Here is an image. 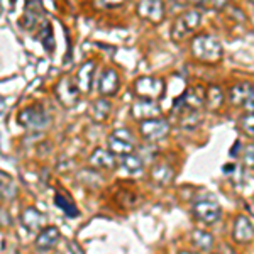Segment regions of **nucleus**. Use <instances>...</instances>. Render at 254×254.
Instances as JSON below:
<instances>
[{
    "mask_svg": "<svg viewBox=\"0 0 254 254\" xmlns=\"http://www.w3.org/2000/svg\"><path fill=\"white\" fill-rule=\"evenodd\" d=\"M222 44L220 41L212 34H200L195 36L191 41V55L195 60L202 61L207 64L219 63L222 60Z\"/></svg>",
    "mask_w": 254,
    "mask_h": 254,
    "instance_id": "obj_1",
    "label": "nucleus"
},
{
    "mask_svg": "<svg viewBox=\"0 0 254 254\" xmlns=\"http://www.w3.org/2000/svg\"><path fill=\"white\" fill-rule=\"evenodd\" d=\"M202 24V14L198 10H185L171 26V39L175 43H182L188 36H191Z\"/></svg>",
    "mask_w": 254,
    "mask_h": 254,
    "instance_id": "obj_2",
    "label": "nucleus"
},
{
    "mask_svg": "<svg viewBox=\"0 0 254 254\" xmlns=\"http://www.w3.org/2000/svg\"><path fill=\"white\" fill-rule=\"evenodd\" d=\"M134 93L141 98H149V100H159L165 97L166 85L163 78H156V76H141L134 83Z\"/></svg>",
    "mask_w": 254,
    "mask_h": 254,
    "instance_id": "obj_3",
    "label": "nucleus"
},
{
    "mask_svg": "<svg viewBox=\"0 0 254 254\" xmlns=\"http://www.w3.org/2000/svg\"><path fill=\"white\" fill-rule=\"evenodd\" d=\"M17 122L29 130H43L49 126L51 119H49L48 112L41 105H31V107L20 110V114L17 116Z\"/></svg>",
    "mask_w": 254,
    "mask_h": 254,
    "instance_id": "obj_4",
    "label": "nucleus"
},
{
    "mask_svg": "<svg viewBox=\"0 0 254 254\" xmlns=\"http://www.w3.org/2000/svg\"><path fill=\"white\" fill-rule=\"evenodd\" d=\"M139 130H141V136L147 142H158L170 134V122L161 117L151 119V121H142Z\"/></svg>",
    "mask_w": 254,
    "mask_h": 254,
    "instance_id": "obj_5",
    "label": "nucleus"
},
{
    "mask_svg": "<svg viewBox=\"0 0 254 254\" xmlns=\"http://www.w3.org/2000/svg\"><path fill=\"white\" fill-rule=\"evenodd\" d=\"M56 98L60 100L61 105L64 107H75L78 104V98H80V88L76 85V81L69 76H64V78L60 80V83L56 85L55 88Z\"/></svg>",
    "mask_w": 254,
    "mask_h": 254,
    "instance_id": "obj_6",
    "label": "nucleus"
},
{
    "mask_svg": "<svg viewBox=\"0 0 254 254\" xmlns=\"http://www.w3.org/2000/svg\"><path fill=\"white\" fill-rule=\"evenodd\" d=\"M161 114V107L156 100H149V98H141L136 100L130 107V116L136 121H151V119H158Z\"/></svg>",
    "mask_w": 254,
    "mask_h": 254,
    "instance_id": "obj_7",
    "label": "nucleus"
},
{
    "mask_svg": "<svg viewBox=\"0 0 254 254\" xmlns=\"http://www.w3.org/2000/svg\"><path fill=\"white\" fill-rule=\"evenodd\" d=\"M193 212L196 219L202 220L203 224H215L220 219V207L212 198H202L195 202Z\"/></svg>",
    "mask_w": 254,
    "mask_h": 254,
    "instance_id": "obj_8",
    "label": "nucleus"
},
{
    "mask_svg": "<svg viewBox=\"0 0 254 254\" xmlns=\"http://www.w3.org/2000/svg\"><path fill=\"white\" fill-rule=\"evenodd\" d=\"M137 14L141 19L159 24L165 19V3L161 0H141L137 3Z\"/></svg>",
    "mask_w": 254,
    "mask_h": 254,
    "instance_id": "obj_9",
    "label": "nucleus"
},
{
    "mask_svg": "<svg viewBox=\"0 0 254 254\" xmlns=\"http://www.w3.org/2000/svg\"><path fill=\"white\" fill-rule=\"evenodd\" d=\"M43 14H44V9H43V5H41V0H27L26 10H24L22 17L19 20L20 27H24V29H27V31H32L38 26Z\"/></svg>",
    "mask_w": 254,
    "mask_h": 254,
    "instance_id": "obj_10",
    "label": "nucleus"
},
{
    "mask_svg": "<svg viewBox=\"0 0 254 254\" xmlns=\"http://www.w3.org/2000/svg\"><path fill=\"white\" fill-rule=\"evenodd\" d=\"M119 85H121V80H119L116 69L109 68L102 71L100 80H98V92H100V95H104V97L116 95Z\"/></svg>",
    "mask_w": 254,
    "mask_h": 254,
    "instance_id": "obj_11",
    "label": "nucleus"
},
{
    "mask_svg": "<svg viewBox=\"0 0 254 254\" xmlns=\"http://www.w3.org/2000/svg\"><path fill=\"white\" fill-rule=\"evenodd\" d=\"M60 229L55 227V225H49V227H44L43 231H39L38 237H36V248L39 251H49L53 249L60 241Z\"/></svg>",
    "mask_w": 254,
    "mask_h": 254,
    "instance_id": "obj_12",
    "label": "nucleus"
},
{
    "mask_svg": "<svg viewBox=\"0 0 254 254\" xmlns=\"http://www.w3.org/2000/svg\"><path fill=\"white\" fill-rule=\"evenodd\" d=\"M232 236H234V241L239 244H248L253 241L254 237V229L251 222L246 219L244 215H239L234 222V229H232Z\"/></svg>",
    "mask_w": 254,
    "mask_h": 254,
    "instance_id": "obj_13",
    "label": "nucleus"
},
{
    "mask_svg": "<svg viewBox=\"0 0 254 254\" xmlns=\"http://www.w3.org/2000/svg\"><path fill=\"white\" fill-rule=\"evenodd\" d=\"M90 165L95 170H114L116 168V156L110 151H105L104 147H97L90 156Z\"/></svg>",
    "mask_w": 254,
    "mask_h": 254,
    "instance_id": "obj_14",
    "label": "nucleus"
},
{
    "mask_svg": "<svg viewBox=\"0 0 254 254\" xmlns=\"http://www.w3.org/2000/svg\"><path fill=\"white\" fill-rule=\"evenodd\" d=\"M93 69H95V61H92V60L80 66L78 73H76V76H75V81H76V85H78L80 92L88 93L90 90H92Z\"/></svg>",
    "mask_w": 254,
    "mask_h": 254,
    "instance_id": "obj_15",
    "label": "nucleus"
},
{
    "mask_svg": "<svg viewBox=\"0 0 254 254\" xmlns=\"http://www.w3.org/2000/svg\"><path fill=\"white\" fill-rule=\"evenodd\" d=\"M107 144H109V151L114 154V156L124 158V156H127V154L134 153V142L119 137V136H116V134H110Z\"/></svg>",
    "mask_w": 254,
    "mask_h": 254,
    "instance_id": "obj_16",
    "label": "nucleus"
},
{
    "mask_svg": "<svg viewBox=\"0 0 254 254\" xmlns=\"http://www.w3.org/2000/svg\"><path fill=\"white\" fill-rule=\"evenodd\" d=\"M22 224L32 232L43 231L44 229V215L41 214L38 208L27 207L26 210L22 212Z\"/></svg>",
    "mask_w": 254,
    "mask_h": 254,
    "instance_id": "obj_17",
    "label": "nucleus"
},
{
    "mask_svg": "<svg viewBox=\"0 0 254 254\" xmlns=\"http://www.w3.org/2000/svg\"><path fill=\"white\" fill-rule=\"evenodd\" d=\"M110 110H112V105H110L107 98H98L90 105V119L97 124H102V122L107 121Z\"/></svg>",
    "mask_w": 254,
    "mask_h": 254,
    "instance_id": "obj_18",
    "label": "nucleus"
},
{
    "mask_svg": "<svg viewBox=\"0 0 254 254\" xmlns=\"http://www.w3.org/2000/svg\"><path fill=\"white\" fill-rule=\"evenodd\" d=\"M173 176H175L173 168H171L170 165H166V163H159V165L154 166L153 171H151V178H153V182L159 187L170 185V182L173 180Z\"/></svg>",
    "mask_w": 254,
    "mask_h": 254,
    "instance_id": "obj_19",
    "label": "nucleus"
},
{
    "mask_svg": "<svg viewBox=\"0 0 254 254\" xmlns=\"http://www.w3.org/2000/svg\"><path fill=\"white\" fill-rule=\"evenodd\" d=\"M251 90H253V87L249 83H239V85H236V87H232L231 93H229V95H231V102L234 105H237V107L244 105V102L248 100Z\"/></svg>",
    "mask_w": 254,
    "mask_h": 254,
    "instance_id": "obj_20",
    "label": "nucleus"
},
{
    "mask_svg": "<svg viewBox=\"0 0 254 254\" xmlns=\"http://www.w3.org/2000/svg\"><path fill=\"white\" fill-rule=\"evenodd\" d=\"M205 104L208 110H219L224 105V93L219 87H210L205 92Z\"/></svg>",
    "mask_w": 254,
    "mask_h": 254,
    "instance_id": "obj_21",
    "label": "nucleus"
},
{
    "mask_svg": "<svg viewBox=\"0 0 254 254\" xmlns=\"http://www.w3.org/2000/svg\"><path fill=\"white\" fill-rule=\"evenodd\" d=\"M38 39L41 41V44L44 46L48 53H53L55 51V36H53V27L49 22H43V26H41L39 29V34H38Z\"/></svg>",
    "mask_w": 254,
    "mask_h": 254,
    "instance_id": "obj_22",
    "label": "nucleus"
},
{
    "mask_svg": "<svg viewBox=\"0 0 254 254\" xmlns=\"http://www.w3.org/2000/svg\"><path fill=\"white\" fill-rule=\"evenodd\" d=\"M191 241H193L195 248H198L200 251H208L214 246V237L205 231H198V229L191 232Z\"/></svg>",
    "mask_w": 254,
    "mask_h": 254,
    "instance_id": "obj_23",
    "label": "nucleus"
},
{
    "mask_svg": "<svg viewBox=\"0 0 254 254\" xmlns=\"http://www.w3.org/2000/svg\"><path fill=\"white\" fill-rule=\"evenodd\" d=\"M55 203L61 208V212H63L64 215L69 217V219H73V217H78L80 215L78 208H76V205L71 202V200L68 198L66 195H56L55 196Z\"/></svg>",
    "mask_w": 254,
    "mask_h": 254,
    "instance_id": "obj_24",
    "label": "nucleus"
},
{
    "mask_svg": "<svg viewBox=\"0 0 254 254\" xmlns=\"http://www.w3.org/2000/svg\"><path fill=\"white\" fill-rule=\"evenodd\" d=\"M121 163H122V166L126 168L129 173H132V175H139V173H142V168H144V165H142V159L136 156V154H127V156L124 158H121Z\"/></svg>",
    "mask_w": 254,
    "mask_h": 254,
    "instance_id": "obj_25",
    "label": "nucleus"
},
{
    "mask_svg": "<svg viewBox=\"0 0 254 254\" xmlns=\"http://www.w3.org/2000/svg\"><path fill=\"white\" fill-rule=\"evenodd\" d=\"M15 195V185L9 176L3 175L0 180V200H12Z\"/></svg>",
    "mask_w": 254,
    "mask_h": 254,
    "instance_id": "obj_26",
    "label": "nucleus"
},
{
    "mask_svg": "<svg viewBox=\"0 0 254 254\" xmlns=\"http://www.w3.org/2000/svg\"><path fill=\"white\" fill-rule=\"evenodd\" d=\"M241 129L244 130L248 136L254 137V112H249L241 119Z\"/></svg>",
    "mask_w": 254,
    "mask_h": 254,
    "instance_id": "obj_27",
    "label": "nucleus"
},
{
    "mask_svg": "<svg viewBox=\"0 0 254 254\" xmlns=\"http://www.w3.org/2000/svg\"><path fill=\"white\" fill-rule=\"evenodd\" d=\"M243 161H244V165L248 166V168L254 170V144H249V146L244 147Z\"/></svg>",
    "mask_w": 254,
    "mask_h": 254,
    "instance_id": "obj_28",
    "label": "nucleus"
},
{
    "mask_svg": "<svg viewBox=\"0 0 254 254\" xmlns=\"http://www.w3.org/2000/svg\"><path fill=\"white\" fill-rule=\"evenodd\" d=\"M126 0H95V7L98 9H116L121 7Z\"/></svg>",
    "mask_w": 254,
    "mask_h": 254,
    "instance_id": "obj_29",
    "label": "nucleus"
},
{
    "mask_svg": "<svg viewBox=\"0 0 254 254\" xmlns=\"http://www.w3.org/2000/svg\"><path fill=\"white\" fill-rule=\"evenodd\" d=\"M207 3L215 10H222L225 5L229 3V0H207Z\"/></svg>",
    "mask_w": 254,
    "mask_h": 254,
    "instance_id": "obj_30",
    "label": "nucleus"
},
{
    "mask_svg": "<svg viewBox=\"0 0 254 254\" xmlns=\"http://www.w3.org/2000/svg\"><path fill=\"white\" fill-rule=\"evenodd\" d=\"M243 107L248 110V112H254V87L251 90V93H249V97H248V100L244 102V105Z\"/></svg>",
    "mask_w": 254,
    "mask_h": 254,
    "instance_id": "obj_31",
    "label": "nucleus"
},
{
    "mask_svg": "<svg viewBox=\"0 0 254 254\" xmlns=\"http://www.w3.org/2000/svg\"><path fill=\"white\" fill-rule=\"evenodd\" d=\"M112 134H116V136L122 137V139H127V141H134V139H132V134H130L127 129H117V130H114Z\"/></svg>",
    "mask_w": 254,
    "mask_h": 254,
    "instance_id": "obj_32",
    "label": "nucleus"
},
{
    "mask_svg": "<svg viewBox=\"0 0 254 254\" xmlns=\"http://www.w3.org/2000/svg\"><path fill=\"white\" fill-rule=\"evenodd\" d=\"M5 110H7L5 100H3V97L0 95V119H3V116H5Z\"/></svg>",
    "mask_w": 254,
    "mask_h": 254,
    "instance_id": "obj_33",
    "label": "nucleus"
},
{
    "mask_svg": "<svg viewBox=\"0 0 254 254\" xmlns=\"http://www.w3.org/2000/svg\"><path fill=\"white\" fill-rule=\"evenodd\" d=\"M236 171V166L234 165H225L224 166V173L225 175H232Z\"/></svg>",
    "mask_w": 254,
    "mask_h": 254,
    "instance_id": "obj_34",
    "label": "nucleus"
},
{
    "mask_svg": "<svg viewBox=\"0 0 254 254\" xmlns=\"http://www.w3.org/2000/svg\"><path fill=\"white\" fill-rule=\"evenodd\" d=\"M185 2H188V3H191V5H200V3L207 2V0H185Z\"/></svg>",
    "mask_w": 254,
    "mask_h": 254,
    "instance_id": "obj_35",
    "label": "nucleus"
},
{
    "mask_svg": "<svg viewBox=\"0 0 254 254\" xmlns=\"http://www.w3.org/2000/svg\"><path fill=\"white\" fill-rule=\"evenodd\" d=\"M71 253H73V254H83V253H81V249H80V248H76L75 244H71Z\"/></svg>",
    "mask_w": 254,
    "mask_h": 254,
    "instance_id": "obj_36",
    "label": "nucleus"
},
{
    "mask_svg": "<svg viewBox=\"0 0 254 254\" xmlns=\"http://www.w3.org/2000/svg\"><path fill=\"white\" fill-rule=\"evenodd\" d=\"M2 9H3V5H2V0H0V14H2Z\"/></svg>",
    "mask_w": 254,
    "mask_h": 254,
    "instance_id": "obj_37",
    "label": "nucleus"
},
{
    "mask_svg": "<svg viewBox=\"0 0 254 254\" xmlns=\"http://www.w3.org/2000/svg\"><path fill=\"white\" fill-rule=\"evenodd\" d=\"M180 254H195V253H188V251H183V253H180Z\"/></svg>",
    "mask_w": 254,
    "mask_h": 254,
    "instance_id": "obj_38",
    "label": "nucleus"
},
{
    "mask_svg": "<svg viewBox=\"0 0 254 254\" xmlns=\"http://www.w3.org/2000/svg\"><path fill=\"white\" fill-rule=\"evenodd\" d=\"M253 2H254V0H253Z\"/></svg>",
    "mask_w": 254,
    "mask_h": 254,
    "instance_id": "obj_39",
    "label": "nucleus"
}]
</instances>
